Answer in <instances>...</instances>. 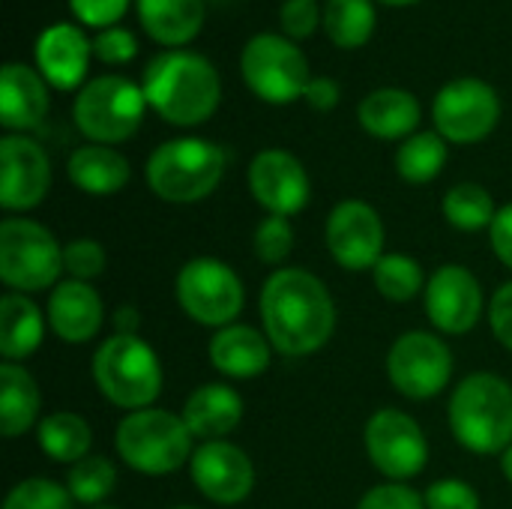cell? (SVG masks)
I'll use <instances>...</instances> for the list:
<instances>
[{
    "label": "cell",
    "mask_w": 512,
    "mask_h": 509,
    "mask_svg": "<svg viewBox=\"0 0 512 509\" xmlns=\"http://www.w3.org/2000/svg\"><path fill=\"white\" fill-rule=\"evenodd\" d=\"M189 474L195 489L219 507L243 504L255 489V465L231 441H207L192 453Z\"/></svg>",
    "instance_id": "18"
},
{
    "label": "cell",
    "mask_w": 512,
    "mask_h": 509,
    "mask_svg": "<svg viewBox=\"0 0 512 509\" xmlns=\"http://www.w3.org/2000/svg\"><path fill=\"white\" fill-rule=\"evenodd\" d=\"M36 444L39 450L60 465H75L90 456L93 447V429L90 423L75 411H54L39 420L36 426Z\"/></svg>",
    "instance_id": "29"
},
{
    "label": "cell",
    "mask_w": 512,
    "mask_h": 509,
    "mask_svg": "<svg viewBox=\"0 0 512 509\" xmlns=\"http://www.w3.org/2000/svg\"><path fill=\"white\" fill-rule=\"evenodd\" d=\"M453 351L450 345L429 333V330H411L402 333L390 351H387V378L405 399L426 402L441 396L453 381Z\"/></svg>",
    "instance_id": "11"
},
{
    "label": "cell",
    "mask_w": 512,
    "mask_h": 509,
    "mask_svg": "<svg viewBox=\"0 0 512 509\" xmlns=\"http://www.w3.org/2000/svg\"><path fill=\"white\" fill-rule=\"evenodd\" d=\"M75 498L66 483H54L48 477H27L15 483L3 501V509H75Z\"/></svg>",
    "instance_id": "35"
},
{
    "label": "cell",
    "mask_w": 512,
    "mask_h": 509,
    "mask_svg": "<svg viewBox=\"0 0 512 509\" xmlns=\"http://www.w3.org/2000/svg\"><path fill=\"white\" fill-rule=\"evenodd\" d=\"M174 288L186 318L201 327L222 330L228 324H237V315L246 306V288L237 270L210 255L186 261L177 273Z\"/></svg>",
    "instance_id": "10"
},
{
    "label": "cell",
    "mask_w": 512,
    "mask_h": 509,
    "mask_svg": "<svg viewBox=\"0 0 512 509\" xmlns=\"http://www.w3.org/2000/svg\"><path fill=\"white\" fill-rule=\"evenodd\" d=\"M48 81L39 75V69H30L27 63H6L0 72V123L3 129L30 132L36 129L48 114Z\"/></svg>",
    "instance_id": "22"
},
{
    "label": "cell",
    "mask_w": 512,
    "mask_h": 509,
    "mask_svg": "<svg viewBox=\"0 0 512 509\" xmlns=\"http://www.w3.org/2000/svg\"><path fill=\"white\" fill-rule=\"evenodd\" d=\"M423 306L429 324L444 336L471 333L486 309L480 279L462 264H441L423 291Z\"/></svg>",
    "instance_id": "15"
},
{
    "label": "cell",
    "mask_w": 512,
    "mask_h": 509,
    "mask_svg": "<svg viewBox=\"0 0 512 509\" xmlns=\"http://www.w3.org/2000/svg\"><path fill=\"white\" fill-rule=\"evenodd\" d=\"M435 132L450 144H477L501 120V96L483 78L447 81L432 102Z\"/></svg>",
    "instance_id": "12"
},
{
    "label": "cell",
    "mask_w": 512,
    "mask_h": 509,
    "mask_svg": "<svg viewBox=\"0 0 512 509\" xmlns=\"http://www.w3.org/2000/svg\"><path fill=\"white\" fill-rule=\"evenodd\" d=\"M66 489L75 498V504L84 507H102V501L117 489V468L108 456H87L66 471Z\"/></svg>",
    "instance_id": "34"
},
{
    "label": "cell",
    "mask_w": 512,
    "mask_h": 509,
    "mask_svg": "<svg viewBox=\"0 0 512 509\" xmlns=\"http://www.w3.org/2000/svg\"><path fill=\"white\" fill-rule=\"evenodd\" d=\"M372 0H324V33L336 48H363L375 33Z\"/></svg>",
    "instance_id": "30"
},
{
    "label": "cell",
    "mask_w": 512,
    "mask_h": 509,
    "mask_svg": "<svg viewBox=\"0 0 512 509\" xmlns=\"http://www.w3.org/2000/svg\"><path fill=\"white\" fill-rule=\"evenodd\" d=\"M141 90L147 105L171 126H201L222 102V78L198 51H162L147 69Z\"/></svg>",
    "instance_id": "2"
},
{
    "label": "cell",
    "mask_w": 512,
    "mask_h": 509,
    "mask_svg": "<svg viewBox=\"0 0 512 509\" xmlns=\"http://www.w3.org/2000/svg\"><path fill=\"white\" fill-rule=\"evenodd\" d=\"M42 393L36 378L21 363L0 366V432L15 441L33 426H39Z\"/></svg>",
    "instance_id": "28"
},
{
    "label": "cell",
    "mask_w": 512,
    "mask_h": 509,
    "mask_svg": "<svg viewBox=\"0 0 512 509\" xmlns=\"http://www.w3.org/2000/svg\"><path fill=\"white\" fill-rule=\"evenodd\" d=\"M111 324H114V333H120V336H141L138 333L141 330V315H138V309L132 303L117 306L114 315H111Z\"/></svg>",
    "instance_id": "46"
},
{
    "label": "cell",
    "mask_w": 512,
    "mask_h": 509,
    "mask_svg": "<svg viewBox=\"0 0 512 509\" xmlns=\"http://www.w3.org/2000/svg\"><path fill=\"white\" fill-rule=\"evenodd\" d=\"M447 165V141L438 132H414L396 150V174L411 183L423 186L432 183Z\"/></svg>",
    "instance_id": "31"
},
{
    "label": "cell",
    "mask_w": 512,
    "mask_h": 509,
    "mask_svg": "<svg viewBox=\"0 0 512 509\" xmlns=\"http://www.w3.org/2000/svg\"><path fill=\"white\" fill-rule=\"evenodd\" d=\"M381 3H387V6H414L420 0H381Z\"/></svg>",
    "instance_id": "48"
},
{
    "label": "cell",
    "mask_w": 512,
    "mask_h": 509,
    "mask_svg": "<svg viewBox=\"0 0 512 509\" xmlns=\"http://www.w3.org/2000/svg\"><path fill=\"white\" fill-rule=\"evenodd\" d=\"M144 108H147V96L135 81L123 75H99L78 90L72 117L78 132L90 144L114 147L138 132L144 120Z\"/></svg>",
    "instance_id": "7"
},
{
    "label": "cell",
    "mask_w": 512,
    "mask_h": 509,
    "mask_svg": "<svg viewBox=\"0 0 512 509\" xmlns=\"http://www.w3.org/2000/svg\"><path fill=\"white\" fill-rule=\"evenodd\" d=\"M420 102L414 93L402 87H378L369 96H363L357 108L360 126L381 141H405L420 126Z\"/></svg>",
    "instance_id": "24"
},
{
    "label": "cell",
    "mask_w": 512,
    "mask_h": 509,
    "mask_svg": "<svg viewBox=\"0 0 512 509\" xmlns=\"http://www.w3.org/2000/svg\"><path fill=\"white\" fill-rule=\"evenodd\" d=\"M192 432L180 414L165 408L129 411L114 429V450L126 468L144 477H165L192 462Z\"/></svg>",
    "instance_id": "6"
},
{
    "label": "cell",
    "mask_w": 512,
    "mask_h": 509,
    "mask_svg": "<svg viewBox=\"0 0 512 509\" xmlns=\"http://www.w3.org/2000/svg\"><path fill=\"white\" fill-rule=\"evenodd\" d=\"M453 438L477 456H501L512 444V384L495 372L462 378L447 405Z\"/></svg>",
    "instance_id": "3"
},
{
    "label": "cell",
    "mask_w": 512,
    "mask_h": 509,
    "mask_svg": "<svg viewBox=\"0 0 512 509\" xmlns=\"http://www.w3.org/2000/svg\"><path fill=\"white\" fill-rule=\"evenodd\" d=\"M252 249L255 258L267 267H282L288 261V255L294 252V228L285 216H267L258 222L255 234H252Z\"/></svg>",
    "instance_id": "36"
},
{
    "label": "cell",
    "mask_w": 512,
    "mask_h": 509,
    "mask_svg": "<svg viewBox=\"0 0 512 509\" xmlns=\"http://www.w3.org/2000/svg\"><path fill=\"white\" fill-rule=\"evenodd\" d=\"M126 6H129V0H69L72 15L81 24L96 27V30L117 27V21L123 18Z\"/></svg>",
    "instance_id": "42"
},
{
    "label": "cell",
    "mask_w": 512,
    "mask_h": 509,
    "mask_svg": "<svg viewBox=\"0 0 512 509\" xmlns=\"http://www.w3.org/2000/svg\"><path fill=\"white\" fill-rule=\"evenodd\" d=\"M66 177L81 192L105 198V195L120 192L129 183L132 168L120 150L105 147V144H84L72 150V156L66 159Z\"/></svg>",
    "instance_id": "25"
},
{
    "label": "cell",
    "mask_w": 512,
    "mask_h": 509,
    "mask_svg": "<svg viewBox=\"0 0 512 509\" xmlns=\"http://www.w3.org/2000/svg\"><path fill=\"white\" fill-rule=\"evenodd\" d=\"M228 168V156L207 138H171L147 159V186L168 204H195L210 198Z\"/></svg>",
    "instance_id": "5"
},
{
    "label": "cell",
    "mask_w": 512,
    "mask_h": 509,
    "mask_svg": "<svg viewBox=\"0 0 512 509\" xmlns=\"http://www.w3.org/2000/svg\"><path fill=\"white\" fill-rule=\"evenodd\" d=\"M219 3H225V0H219Z\"/></svg>",
    "instance_id": "51"
},
{
    "label": "cell",
    "mask_w": 512,
    "mask_h": 509,
    "mask_svg": "<svg viewBox=\"0 0 512 509\" xmlns=\"http://www.w3.org/2000/svg\"><path fill=\"white\" fill-rule=\"evenodd\" d=\"M357 509H426V501L408 483H381L360 498Z\"/></svg>",
    "instance_id": "40"
},
{
    "label": "cell",
    "mask_w": 512,
    "mask_h": 509,
    "mask_svg": "<svg viewBox=\"0 0 512 509\" xmlns=\"http://www.w3.org/2000/svg\"><path fill=\"white\" fill-rule=\"evenodd\" d=\"M441 213L447 219V225H453L456 231L474 234L483 228H492L498 207L495 198L486 186L480 183H456L447 189L444 201H441Z\"/></svg>",
    "instance_id": "32"
},
{
    "label": "cell",
    "mask_w": 512,
    "mask_h": 509,
    "mask_svg": "<svg viewBox=\"0 0 512 509\" xmlns=\"http://www.w3.org/2000/svg\"><path fill=\"white\" fill-rule=\"evenodd\" d=\"M186 429L198 441H225L240 423H243V396L219 381L195 387L180 411Z\"/></svg>",
    "instance_id": "23"
},
{
    "label": "cell",
    "mask_w": 512,
    "mask_h": 509,
    "mask_svg": "<svg viewBox=\"0 0 512 509\" xmlns=\"http://www.w3.org/2000/svg\"><path fill=\"white\" fill-rule=\"evenodd\" d=\"M207 360L216 372L234 381L258 378L270 369L273 345L264 330L249 324H228L213 333L207 345Z\"/></svg>",
    "instance_id": "21"
},
{
    "label": "cell",
    "mask_w": 512,
    "mask_h": 509,
    "mask_svg": "<svg viewBox=\"0 0 512 509\" xmlns=\"http://www.w3.org/2000/svg\"><path fill=\"white\" fill-rule=\"evenodd\" d=\"M372 282L378 288V294L384 300H393V303H408L414 297H420L426 291V273L420 267L417 258L405 255V252H387L375 270H372Z\"/></svg>",
    "instance_id": "33"
},
{
    "label": "cell",
    "mask_w": 512,
    "mask_h": 509,
    "mask_svg": "<svg viewBox=\"0 0 512 509\" xmlns=\"http://www.w3.org/2000/svg\"><path fill=\"white\" fill-rule=\"evenodd\" d=\"M426 509H480V495L471 483L459 480V477H444L435 480L426 492H423Z\"/></svg>",
    "instance_id": "38"
},
{
    "label": "cell",
    "mask_w": 512,
    "mask_h": 509,
    "mask_svg": "<svg viewBox=\"0 0 512 509\" xmlns=\"http://www.w3.org/2000/svg\"><path fill=\"white\" fill-rule=\"evenodd\" d=\"M174 509H195V507H174Z\"/></svg>",
    "instance_id": "50"
},
{
    "label": "cell",
    "mask_w": 512,
    "mask_h": 509,
    "mask_svg": "<svg viewBox=\"0 0 512 509\" xmlns=\"http://www.w3.org/2000/svg\"><path fill=\"white\" fill-rule=\"evenodd\" d=\"M501 471H504V477L510 480V486H512V444L501 453Z\"/></svg>",
    "instance_id": "47"
},
{
    "label": "cell",
    "mask_w": 512,
    "mask_h": 509,
    "mask_svg": "<svg viewBox=\"0 0 512 509\" xmlns=\"http://www.w3.org/2000/svg\"><path fill=\"white\" fill-rule=\"evenodd\" d=\"M489 327H492V336L507 351H512V279L504 282L489 300Z\"/></svg>",
    "instance_id": "43"
},
{
    "label": "cell",
    "mask_w": 512,
    "mask_h": 509,
    "mask_svg": "<svg viewBox=\"0 0 512 509\" xmlns=\"http://www.w3.org/2000/svg\"><path fill=\"white\" fill-rule=\"evenodd\" d=\"M93 54L105 63V66H123L129 60H135L138 54V42L126 27H108L93 39Z\"/></svg>",
    "instance_id": "41"
},
{
    "label": "cell",
    "mask_w": 512,
    "mask_h": 509,
    "mask_svg": "<svg viewBox=\"0 0 512 509\" xmlns=\"http://www.w3.org/2000/svg\"><path fill=\"white\" fill-rule=\"evenodd\" d=\"M324 243L330 258L348 270V273H360V270H375V264L387 255L384 243H387V228L381 213L360 201V198H348L339 201L324 225Z\"/></svg>",
    "instance_id": "14"
},
{
    "label": "cell",
    "mask_w": 512,
    "mask_h": 509,
    "mask_svg": "<svg viewBox=\"0 0 512 509\" xmlns=\"http://www.w3.org/2000/svg\"><path fill=\"white\" fill-rule=\"evenodd\" d=\"M63 276V246L36 219L9 216L0 222V282L9 291H48Z\"/></svg>",
    "instance_id": "8"
},
{
    "label": "cell",
    "mask_w": 512,
    "mask_h": 509,
    "mask_svg": "<svg viewBox=\"0 0 512 509\" xmlns=\"http://www.w3.org/2000/svg\"><path fill=\"white\" fill-rule=\"evenodd\" d=\"M135 9L144 33L168 48L192 42L204 27V0H135Z\"/></svg>",
    "instance_id": "27"
},
{
    "label": "cell",
    "mask_w": 512,
    "mask_h": 509,
    "mask_svg": "<svg viewBox=\"0 0 512 509\" xmlns=\"http://www.w3.org/2000/svg\"><path fill=\"white\" fill-rule=\"evenodd\" d=\"M108 255L99 240L93 237H75L63 246V273L66 279L93 282L105 273Z\"/></svg>",
    "instance_id": "37"
},
{
    "label": "cell",
    "mask_w": 512,
    "mask_h": 509,
    "mask_svg": "<svg viewBox=\"0 0 512 509\" xmlns=\"http://www.w3.org/2000/svg\"><path fill=\"white\" fill-rule=\"evenodd\" d=\"M90 375L96 390L123 411H144L162 393L165 372L159 354L141 336H108L93 354Z\"/></svg>",
    "instance_id": "4"
},
{
    "label": "cell",
    "mask_w": 512,
    "mask_h": 509,
    "mask_svg": "<svg viewBox=\"0 0 512 509\" xmlns=\"http://www.w3.org/2000/svg\"><path fill=\"white\" fill-rule=\"evenodd\" d=\"M48 327L66 345H87L105 324V306L90 282L60 279L48 294Z\"/></svg>",
    "instance_id": "19"
},
{
    "label": "cell",
    "mask_w": 512,
    "mask_h": 509,
    "mask_svg": "<svg viewBox=\"0 0 512 509\" xmlns=\"http://www.w3.org/2000/svg\"><path fill=\"white\" fill-rule=\"evenodd\" d=\"M240 72L246 87L270 105L303 99L312 81L306 54L285 33H255L243 45Z\"/></svg>",
    "instance_id": "9"
},
{
    "label": "cell",
    "mask_w": 512,
    "mask_h": 509,
    "mask_svg": "<svg viewBox=\"0 0 512 509\" xmlns=\"http://www.w3.org/2000/svg\"><path fill=\"white\" fill-rule=\"evenodd\" d=\"M90 509H114V507H90Z\"/></svg>",
    "instance_id": "49"
},
{
    "label": "cell",
    "mask_w": 512,
    "mask_h": 509,
    "mask_svg": "<svg viewBox=\"0 0 512 509\" xmlns=\"http://www.w3.org/2000/svg\"><path fill=\"white\" fill-rule=\"evenodd\" d=\"M324 21V9L315 0H285L279 9V24L288 39H309Z\"/></svg>",
    "instance_id": "39"
},
{
    "label": "cell",
    "mask_w": 512,
    "mask_h": 509,
    "mask_svg": "<svg viewBox=\"0 0 512 509\" xmlns=\"http://www.w3.org/2000/svg\"><path fill=\"white\" fill-rule=\"evenodd\" d=\"M48 318L42 309L18 291L3 294L0 300V357L6 363H21L39 351Z\"/></svg>",
    "instance_id": "26"
},
{
    "label": "cell",
    "mask_w": 512,
    "mask_h": 509,
    "mask_svg": "<svg viewBox=\"0 0 512 509\" xmlns=\"http://www.w3.org/2000/svg\"><path fill=\"white\" fill-rule=\"evenodd\" d=\"M363 444L375 471L390 483L414 480L429 462V441L423 426L399 408L375 411L366 423Z\"/></svg>",
    "instance_id": "13"
},
{
    "label": "cell",
    "mask_w": 512,
    "mask_h": 509,
    "mask_svg": "<svg viewBox=\"0 0 512 509\" xmlns=\"http://www.w3.org/2000/svg\"><path fill=\"white\" fill-rule=\"evenodd\" d=\"M264 333L282 357H309L336 333V303L330 288L303 267L273 270L258 297Z\"/></svg>",
    "instance_id": "1"
},
{
    "label": "cell",
    "mask_w": 512,
    "mask_h": 509,
    "mask_svg": "<svg viewBox=\"0 0 512 509\" xmlns=\"http://www.w3.org/2000/svg\"><path fill=\"white\" fill-rule=\"evenodd\" d=\"M339 84L333 81V78H327V75H312V81H309V87H306V102L315 108V111H330V108H336L339 105Z\"/></svg>",
    "instance_id": "45"
},
{
    "label": "cell",
    "mask_w": 512,
    "mask_h": 509,
    "mask_svg": "<svg viewBox=\"0 0 512 509\" xmlns=\"http://www.w3.org/2000/svg\"><path fill=\"white\" fill-rule=\"evenodd\" d=\"M489 243H492L495 258L512 270V201L498 207V216L489 228Z\"/></svg>",
    "instance_id": "44"
},
{
    "label": "cell",
    "mask_w": 512,
    "mask_h": 509,
    "mask_svg": "<svg viewBox=\"0 0 512 509\" xmlns=\"http://www.w3.org/2000/svg\"><path fill=\"white\" fill-rule=\"evenodd\" d=\"M51 189L48 153L27 135L0 138V207L6 213H27L45 201Z\"/></svg>",
    "instance_id": "16"
},
{
    "label": "cell",
    "mask_w": 512,
    "mask_h": 509,
    "mask_svg": "<svg viewBox=\"0 0 512 509\" xmlns=\"http://www.w3.org/2000/svg\"><path fill=\"white\" fill-rule=\"evenodd\" d=\"M249 192L267 210V216H297L312 195L303 162L279 147L261 150L249 162Z\"/></svg>",
    "instance_id": "17"
},
{
    "label": "cell",
    "mask_w": 512,
    "mask_h": 509,
    "mask_svg": "<svg viewBox=\"0 0 512 509\" xmlns=\"http://www.w3.org/2000/svg\"><path fill=\"white\" fill-rule=\"evenodd\" d=\"M33 54H36L39 75L51 87L72 90V87H81V81L87 75L93 42L81 33V27L60 21V24H51L39 33Z\"/></svg>",
    "instance_id": "20"
}]
</instances>
